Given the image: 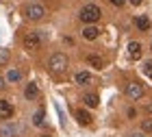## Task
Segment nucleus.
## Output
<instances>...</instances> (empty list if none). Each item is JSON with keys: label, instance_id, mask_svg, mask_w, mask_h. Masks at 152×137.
I'll use <instances>...</instances> for the list:
<instances>
[{"label": "nucleus", "instance_id": "obj_7", "mask_svg": "<svg viewBox=\"0 0 152 137\" xmlns=\"http://www.w3.org/2000/svg\"><path fill=\"white\" fill-rule=\"evenodd\" d=\"M128 57L133 59V61H137L141 57V44L139 42H130L128 44Z\"/></svg>", "mask_w": 152, "mask_h": 137}, {"label": "nucleus", "instance_id": "obj_25", "mask_svg": "<svg viewBox=\"0 0 152 137\" xmlns=\"http://www.w3.org/2000/svg\"><path fill=\"white\" fill-rule=\"evenodd\" d=\"M44 137H50V135H44Z\"/></svg>", "mask_w": 152, "mask_h": 137}, {"label": "nucleus", "instance_id": "obj_8", "mask_svg": "<svg viewBox=\"0 0 152 137\" xmlns=\"http://www.w3.org/2000/svg\"><path fill=\"white\" fill-rule=\"evenodd\" d=\"M76 122L83 124V126H87V124H91V115H89L85 109H78V111H76Z\"/></svg>", "mask_w": 152, "mask_h": 137}, {"label": "nucleus", "instance_id": "obj_6", "mask_svg": "<svg viewBox=\"0 0 152 137\" xmlns=\"http://www.w3.org/2000/svg\"><path fill=\"white\" fill-rule=\"evenodd\" d=\"M13 115V105L7 100H0V120H9Z\"/></svg>", "mask_w": 152, "mask_h": 137}, {"label": "nucleus", "instance_id": "obj_22", "mask_svg": "<svg viewBox=\"0 0 152 137\" xmlns=\"http://www.w3.org/2000/svg\"><path fill=\"white\" fill-rule=\"evenodd\" d=\"M141 2H143V0H130V4H135V7H137V4H141Z\"/></svg>", "mask_w": 152, "mask_h": 137}, {"label": "nucleus", "instance_id": "obj_23", "mask_svg": "<svg viewBox=\"0 0 152 137\" xmlns=\"http://www.w3.org/2000/svg\"><path fill=\"white\" fill-rule=\"evenodd\" d=\"M130 137H143L141 133H133V135H130Z\"/></svg>", "mask_w": 152, "mask_h": 137}, {"label": "nucleus", "instance_id": "obj_9", "mask_svg": "<svg viewBox=\"0 0 152 137\" xmlns=\"http://www.w3.org/2000/svg\"><path fill=\"white\" fill-rule=\"evenodd\" d=\"M24 96H26L28 100H35L37 96H39V87H37L35 83H28V85H26V89H24Z\"/></svg>", "mask_w": 152, "mask_h": 137}, {"label": "nucleus", "instance_id": "obj_13", "mask_svg": "<svg viewBox=\"0 0 152 137\" xmlns=\"http://www.w3.org/2000/svg\"><path fill=\"white\" fill-rule=\"evenodd\" d=\"M98 29H96V26H87V29L85 31H83V37H85V39H89V42H94V39L96 37H98Z\"/></svg>", "mask_w": 152, "mask_h": 137}, {"label": "nucleus", "instance_id": "obj_2", "mask_svg": "<svg viewBox=\"0 0 152 137\" xmlns=\"http://www.w3.org/2000/svg\"><path fill=\"white\" fill-rule=\"evenodd\" d=\"M48 67H50L52 72H57V74H61V72H65L67 70V57L63 52H54L50 59H48Z\"/></svg>", "mask_w": 152, "mask_h": 137}, {"label": "nucleus", "instance_id": "obj_4", "mask_svg": "<svg viewBox=\"0 0 152 137\" xmlns=\"http://www.w3.org/2000/svg\"><path fill=\"white\" fill-rule=\"evenodd\" d=\"M46 15V9H44V4H39V2H33L26 7V18L28 20H41Z\"/></svg>", "mask_w": 152, "mask_h": 137}, {"label": "nucleus", "instance_id": "obj_16", "mask_svg": "<svg viewBox=\"0 0 152 137\" xmlns=\"http://www.w3.org/2000/svg\"><path fill=\"white\" fill-rule=\"evenodd\" d=\"M20 78H22V72L20 70H9V74H7V81H11V83H18Z\"/></svg>", "mask_w": 152, "mask_h": 137}, {"label": "nucleus", "instance_id": "obj_18", "mask_svg": "<svg viewBox=\"0 0 152 137\" xmlns=\"http://www.w3.org/2000/svg\"><path fill=\"white\" fill-rule=\"evenodd\" d=\"M143 74H146V76H150V78H152V61H148V63L143 65Z\"/></svg>", "mask_w": 152, "mask_h": 137}, {"label": "nucleus", "instance_id": "obj_15", "mask_svg": "<svg viewBox=\"0 0 152 137\" xmlns=\"http://www.w3.org/2000/svg\"><path fill=\"white\" fill-rule=\"evenodd\" d=\"M89 81H91V74H89V72H78V74H76V83H78V85H87Z\"/></svg>", "mask_w": 152, "mask_h": 137}, {"label": "nucleus", "instance_id": "obj_11", "mask_svg": "<svg viewBox=\"0 0 152 137\" xmlns=\"http://www.w3.org/2000/svg\"><path fill=\"white\" fill-rule=\"evenodd\" d=\"M15 133H18V126H13V124L0 126V137H15Z\"/></svg>", "mask_w": 152, "mask_h": 137}, {"label": "nucleus", "instance_id": "obj_24", "mask_svg": "<svg viewBox=\"0 0 152 137\" xmlns=\"http://www.w3.org/2000/svg\"><path fill=\"white\" fill-rule=\"evenodd\" d=\"M2 87H4V81H2V78H0V89H2Z\"/></svg>", "mask_w": 152, "mask_h": 137}, {"label": "nucleus", "instance_id": "obj_20", "mask_svg": "<svg viewBox=\"0 0 152 137\" xmlns=\"http://www.w3.org/2000/svg\"><path fill=\"white\" fill-rule=\"evenodd\" d=\"M141 128H143V131H152V120H143L141 122Z\"/></svg>", "mask_w": 152, "mask_h": 137}, {"label": "nucleus", "instance_id": "obj_17", "mask_svg": "<svg viewBox=\"0 0 152 137\" xmlns=\"http://www.w3.org/2000/svg\"><path fill=\"white\" fill-rule=\"evenodd\" d=\"M33 124H35V126L44 124V109H37V113L33 115Z\"/></svg>", "mask_w": 152, "mask_h": 137}, {"label": "nucleus", "instance_id": "obj_3", "mask_svg": "<svg viewBox=\"0 0 152 137\" xmlns=\"http://www.w3.org/2000/svg\"><path fill=\"white\" fill-rule=\"evenodd\" d=\"M126 96L130 100H139L143 98V85L137 83V81H130V83L126 85Z\"/></svg>", "mask_w": 152, "mask_h": 137}, {"label": "nucleus", "instance_id": "obj_10", "mask_svg": "<svg viewBox=\"0 0 152 137\" xmlns=\"http://www.w3.org/2000/svg\"><path fill=\"white\" fill-rule=\"evenodd\" d=\"M135 26L139 31H150V20L146 18V15H137L135 18Z\"/></svg>", "mask_w": 152, "mask_h": 137}, {"label": "nucleus", "instance_id": "obj_19", "mask_svg": "<svg viewBox=\"0 0 152 137\" xmlns=\"http://www.w3.org/2000/svg\"><path fill=\"white\" fill-rule=\"evenodd\" d=\"M7 61H9V50H0V63H7Z\"/></svg>", "mask_w": 152, "mask_h": 137}, {"label": "nucleus", "instance_id": "obj_5", "mask_svg": "<svg viewBox=\"0 0 152 137\" xmlns=\"http://www.w3.org/2000/svg\"><path fill=\"white\" fill-rule=\"evenodd\" d=\"M41 44V35L39 33H28V35L24 37V48L26 50H37Z\"/></svg>", "mask_w": 152, "mask_h": 137}, {"label": "nucleus", "instance_id": "obj_14", "mask_svg": "<svg viewBox=\"0 0 152 137\" xmlns=\"http://www.w3.org/2000/svg\"><path fill=\"white\" fill-rule=\"evenodd\" d=\"M87 63L94 65V67H102V65H104V61H102V57H98V54H89V57H87Z\"/></svg>", "mask_w": 152, "mask_h": 137}, {"label": "nucleus", "instance_id": "obj_12", "mask_svg": "<svg viewBox=\"0 0 152 137\" xmlns=\"http://www.w3.org/2000/svg\"><path fill=\"white\" fill-rule=\"evenodd\" d=\"M83 102H85L87 107H98V102H100V98H98V94H85V98H83Z\"/></svg>", "mask_w": 152, "mask_h": 137}, {"label": "nucleus", "instance_id": "obj_21", "mask_svg": "<svg viewBox=\"0 0 152 137\" xmlns=\"http://www.w3.org/2000/svg\"><path fill=\"white\" fill-rule=\"evenodd\" d=\"M109 2H111V4H115V7H122L124 2H126V0H109Z\"/></svg>", "mask_w": 152, "mask_h": 137}, {"label": "nucleus", "instance_id": "obj_1", "mask_svg": "<svg viewBox=\"0 0 152 137\" xmlns=\"http://www.w3.org/2000/svg\"><path fill=\"white\" fill-rule=\"evenodd\" d=\"M100 15H102V13H100V9L96 4H85L80 9V20L85 24H96L100 20Z\"/></svg>", "mask_w": 152, "mask_h": 137}]
</instances>
